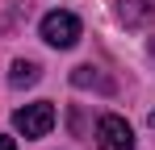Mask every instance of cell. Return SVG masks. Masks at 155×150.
<instances>
[{
  "label": "cell",
  "instance_id": "6da1fadb",
  "mask_svg": "<svg viewBox=\"0 0 155 150\" xmlns=\"http://www.w3.org/2000/svg\"><path fill=\"white\" fill-rule=\"evenodd\" d=\"M80 33H84V25H80V17L76 13H46L42 17V42L46 46H54V50H71L80 42Z\"/></svg>",
  "mask_w": 155,
  "mask_h": 150
},
{
  "label": "cell",
  "instance_id": "7a4b0ae2",
  "mask_svg": "<svg viewBox=\"0 0 155 150\" xmlns=\"http://www.w3.org/2000/svg\"><path fill=\"white\" fill-rule=\"evenodd\" d=\"M13 125H17L21 138H46V133L54 129V104H46V100L25 104V108L13 113Z\"/></svg>",
  "mask_w": 155,
  "mask_h": 150
},
{
  "label": "cell",
  "instance_id": "3957f363",
  "mask_svg": "<svg viewBox=\"0 0 155 150\" xmlns=\"http://www.w3.org/2000/svg\"><path fill=\"white\" fill-rule=\"evenodd\" d=\"M97 146L101 150H134V129L126 125V117L105 113L97 121Z\"/></svg>",
  "mask_w": 155,
  "mask_h": 150
},
{
  "label": "cell",
  "instance_id": "277c9868",
  "mask_svg": "<svg viewBox=\"0 0 155 150\" xmlns=\"http://www.w3.org/2000/svg\"><path fill=\"white\" fill-rule=\"evenodd\" d=\"M8 83H13V88H29V83H38V63L17 58V63H13V71H8Z\"/></svg>",
  "mask_w": 155,
  "mask_h": 150
},
{
  "label": "cell",
  "instance_id": "5b68a950",
  "mask_svg": "<svg viewBox=\"0 0 155 150\" xmlns=\"http://www.w3.org/2000/svg\"><path fill=\"white\" fill-rule=\"evenodd\" d=\"M71 79H76L80 88H88V83H101V88H109V79H97V67H76V75H71Z\"/></svg>",
  "mask_w": 155,
  "mask_h": 150
},
{
  "label": "cell",
  "instance_id": "8992f818",
  "mask_svg": "<svg viewBox=\"0 0 155 150\" xmlns=\"http://www.w3.org/2000/svg\"><path fill=\"white\" fill-rule=\"evenodd\" d=\"M0 150H17V142H13V138H4V133H0Z\"/></svg>",
  "mask_w": 155,
  "mask_h": 150
},
{
  "label": "cell",
  "instance_id": "52a82bcc",
  "mask_svg": "<svg viewBox=\"0 0 155 150\" xmlns=\"http://www.w3.org/2000/svg\"><path fill=\"white\" fill-rule=\"evenodd\" d=\"M147 121H151V125H155V108H151V117H147Z\"/></svg>",
  "mask_w": 155,
  "mask_h": 150
}]
</instances>
